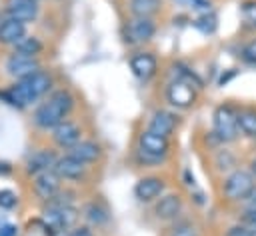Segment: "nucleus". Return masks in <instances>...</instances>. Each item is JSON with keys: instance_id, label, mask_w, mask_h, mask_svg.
Here are the masks:
<instances>
[{"instance_id": "f257e3e1", "label": "nucleus", "mask_w": 256, "mask_h": 236, "mask_svg": "<svg viewBox=\"0 0 256 236\" xmlns=\"http://www.w3.org/2000/svg\"><path fill=\"white\" fill-rule=\"evenodd\" d=\"M74 96L66 88L52 90L44 102H40L32 114V120L42 130H54L74 110Z\"/></svg>"}, {"instance_id": "f03ea898", "label": "nucleus", "mask_w": 256, "mask_h": 236, "mask_svg": "<svg viewBox=\"0 0 256 236\" xmlns=\"http://www.w3.org/2000/svg\"><path fill=\"white\" fill-rule=\"evenodd\" d=\"M212 134L220 144L234 142L240 134L238 130V110L230 104H220L212 114Z\"/></svg>"}, {"instance_id": "7ed1b4c3", "label": "nucleus", "mask_w": 256, "mask_h": 236, "mask_svg": "<svg viewBox=\"0 0 256 236\" xmlns=\"http://www.w3.org/2000/svg\"><path fill=\"white\" fill-rule=\"evenodd\" d=\"M256 180L254 176L248 172V170H242V168H234L232 172H228V176L224 178V184H222V194L226 200L230 202H244L252 188H254Z\"/></svg>"}, {"instance_id": "20e7f679", "label": "nucleus", "mask_w": 256, "mask_h": 236, "mask_svg": "<svg viewBox=\"0 0 256 236\" xmlns=\"http://www.w3.org/2000/svg\"><path fill=\"white\" fill-rule=\"evenodd\" d=\"M166 102L176 110H188L196 102V88L182 80H172L166 86Z\"/></svg>"}, {"instance_id": "39448f33", "label": "nucleus", "mask_w": 256, "mask_h": 236, "mask_svg": "<svg viewBox=\"0 0 256 236\" xmlns=\"http://www.w3.org/2000/svg\"><path fill=\"white\" fill-rule=\"evenodd\" d=\"M4 68H6V72H8L14 80H22V78H28L30 74L38 72L42 66H40V60L34 58V56H26V54H20V52H12V54L6 58Z\"/></svg>"}, {"instance_id": "423d86ee", "label": "nucleus", "mask_w": 256, "mask_h": 236, "mask_svg": "<svg viewBox=\"0 0 256 236\" xmlns=\"http://www.w3.org/2000/svg\"><path fill=\"white\" fill-rule=\"evenodd\" d=\"M156 34V24L152 18H132L124 26V38L130 44H144L150 42Z\"/></svg>"}, {"instance_id": "0eeeda50", "label": "nucleus", "mask_w": 256, "mask_h": 236, "mask_svg": "<svg viewBox=\"0 0 256 236\" xmlns=\"http://www.w3.org/2000/svg\"><path fill=\"white\" fill-rule=\"evenodd\" d=\"M60 182H62L60 176L50 168V170H44V172L32 176V190L42 202H48L50 198H54L60 192Z\"/></svg>"}, {"instance_id": "6e6552de", "label": "nucleus", "mask_w": 256, "mask_h": 236, "mask_svg": "<svg viewBox=\"0 0 256 236\" xmlns=\"http://www.w3.org/2000/svg\"><path fill=\"white\" fill-rule=\"evenodd\" d=\"M38 2L34 0H6L4 2V14L6 18H14L18 22H34L38 18Z\"/></svg>"}, {"instance_id": "1a4fd4ad", "label": "nucleus", "mask_w": 256, "mask_h": 236, "mask_svg": "<svg viewBox=\"0 0 256 236\" xmlns=\"http://www.w3.org/2000/svg\"><path fill=\"white\" fill-rule=\"evenodd\" d=\"M138 148L142 152H148L152 156H160V158H166L168 152H170V140L168 136H162V134H156L152 130H142L138 134Z\"/></svg>"}, {"instance_id": "9d476101", "label": "nucleus", "mask_w": 256, "mask_h": 236, "mask_svg": "<svg viewBox=\"0 0 256 236\" xmlns=\"http://www.w3.org/2000/svg\"><path fill=\"white\" fill-rule=\"evenodd\" d=\"M166 190V182L160 176H144L134 184V196L140 202H154Z\"/></svg>"}, {"instance_id": "9b49d317", "label": "nucleus", "mask_w": 256, "mask_h": 236, "mask_svg": "<svg viewBox=\"0 0 256 236\" xmlns=\"http://www.w3.org/2000/svg\"><path fill=\"white\" fill-rule=\"evenodd\" d=\"M128 64H130L132 74L140 80H150L158 72V60L152 52H136L130 56Z\"/></svg>"}, {"instance_id": "f8f14e48", "label": "nucleus", "mask_w": 256, "mask_h": 236, "mask_svg": "<svg viewBox=\"0 0 256 236\" xmlns=\"http://www.w3.org/2000/svg\"><path fill=\"white\" fill-rule=\"evenodd\" d=\"M52 140L58 148L68 150L82 140V128L72 120H64L52 130Z\"/></svg>"}, {"instance_id": "ddd939ff", "label": "nucleus", "mask_w": 256, "mask_h": 236, "mask_svg": "<svg viewBox=\"0 0 256 236\" xmlns=\"http://www.w3.org/2000/svg\"><path fill=\"white\" fill-rule=\"evenodd\" d=\"M52 170L60 176V180H80L86 174V164L70 156L68 152L64 156H58Z\"/></svg>"}, {"instance_id": "4468645a", "label": "nucleus", "mask_w": 256, "mask_h": 236, "mask_svg": "<svg viewBox=\"0 0 256 236\" xmlns=\"http://www.w3.org/2000/svg\"><path fill=\"white\" fill-rule=\"evenodd\" d=\"M182 206H184V204H182L180 194H174V192L162 194V196L156 200V204H154V214H156L158 220L170 222V220H176V218L180 216Z\"/></svg>"}, {"instance_id": "2eb2a0df", "label": "nucleus", "mask_w": 256, "mask_h": 236, "mask_svg": "<svg viewBox=\"0 0 256 236\" xmlns=\"http://www.w3.org/2000/svg\"><path fill=\"white\" fill-rule=\"evenodd\" d=\"M22 82H24V86L28 88V92L32 94L34 100H40V98H44L46 94H50V92H52V86H54L52 74L46 72V70H42V68H40L38 72L30 74L28 78H22Z\"/></svg>"}, {"instance_id": "dca6fc26", "label": "nucleus", "mask_w": 256, "mask_h": 236, "mask_svg": "<svg viewBox=\"0 0 256 236\" xmlns=\"http://www.w3.org/2000/svg\"><path fill=\"white\" fill-rule=\"evenodd\" d=\"M176 126H178V116L170 110H156L148 122V130L162 136H170L176 130Z\"/></svg>"}, {"instance_id": "f3484780", "label": "nucleus", "mask_w": 256, "mask_h": 236, "mask_svg": "<svg viewBox=\"0 0 256 236\" xmlns=\"http://www.w3.org/2000/svg\"><path fill=\"white\" fill-rule=\"evenodd\" d=\"M56 158H58V156H56L54 150H50V148H40V150L32 152V156L26 160V174L36 176V174H40V172H44V170H50V168L54 166Z\"/></svg>"}, {"instance_id": "a211bd4d", "label": "nucleus", "mask_w": 256, "mask_h": 236, "mask_svg": "<svg viewBox=\"0 0 256 236\" xmlns=\"http://www.w3.org/2000/svg\"><path fill=\"white\" fill-rule=\"evenodd\" d=\"M24 36H26V24L24 22H18L14 18L0 20V44L14 46Z\"/></svg>"}, {"instance_id": "6ab92c4d", "label": "nucleus", "mask_w": 256, "mask_h": 236, "mask_svg": "<svg viewBox=\"0 0 256 236\" xmlns=\"http://www.w3.org/2000/svg\"><path fill=\"white\" fill-rule=\"evenodd\" d=\"M66 152H68L70 156H74L76 160H80V162H84V164H90V162H96V160L100 158L102 148H100V144L94 142V140H80L78 144H74V146L68 148Z\"/></svg>"}, {"instance_id": "aec40b11", "label": "nucleus", "mask_w": 256, "mask_h": 236, "mask_svg": "<svg viewBox=\"0 0 256 236\" xmlns=\"http://www.w3.org/2000/svg\"><path fill=\"white\" fill-rule=\"evenodd\" d=\"M128 10L134 18H152L162 10V0H128Z\"/></svg>"}, {"instance_id": "412c9836", "label": "nucleus", "mask_w": 256, "mask_h": 236, "mask_svg": "<svg viewBox=\"0 0 256 236\" xmlns=\"http://www.w3.org/2000/svg\"><path fill=\"white\" fill-rule=\"evenodd\" d=\"M82 216H84L86 222L92 224V226H102V224H106L108 218H110L108 208H106L102 202H98V200L88 202V204L82 208Z\"/></svg>"}, {"instance_id": "4be33fe9", "label": "nucleus", "mask_w": 256, "mask_h": 236, "mask_svg": "<svg viewBox=\"0 0 256 236\" xmlns=\"http://www.w3.org/2000/svg\"><path fill=\"white\" fill-rule=\"evenodd\" d=\"M42 48H44V44L40 42V38L28 36V34L14 44V52H20V54H26V56H34V58H38Z\"/></svg>"}, {"instance_id": "5701e85b", "label": "nucleus", "mask_w": 256, "mask_h": 236, "mask_svg": "<svg viewBox=\"0 0 256 236\" xmlns=\"http://www.w3.org/2000/svg\"><path fill=\"white\" fill-rule=\"evenodd\" d=\"M172 74H174V80H182V82H186V84H190L194 88H202L200 76L194 70H190L186 64H182V62H174L172 64Z\"/></svg>"}, {"instance_id": "b1692460", "label": "nucleus", "mask_w": 256, "mask_h": 236, "mask_svg": "<svg viewBox=\"0 0 256 236\" xmlns=\"http://www.w3.org/2000/svg\"><path fill=\"white\" fill-rule=\"evenodd\" d=\"M238 130L248 138H256V110L238 112Z\"/></svg>"}, {"instance_id": "393cba45", "label": "nucleus", "mask_w": 256, "mask_h": 236, "mask_svg": "<svg viewBox=\"0 0 256 236\" xmlns=\"http://www.w3.org/2000/svg\"><path fill=\"white\" fill-rule=\"evenodd\" d=\"M192 26L196 28V30H200L202 34H214L216 32V28H218V18H216V14L214 12H204V14H200V16H196L194 20H192Z\"/></svg>"}, {"instance_id": "a878e982", "label": "nucleus", "mask_w": 256, "mask_h": 236, "mask_svg": "<svg viewBox=\"0 0 256 236\" xmlns=\"http://www.w3.org/2000/svg\"><path fill=\"white\" fill-rule=\"evenodd\" d=\"M214 164H216V168L220 172H226V170L232 172L234 166H236V158H234V154L230 150H218L216 156H214Z\"/></svg>"}, {"instance_id": "bb28decb", "label": "nucleus", "mask_w": 256, "mask_h": 236, "mask_svg": "<svg viewBox=\"0 0 256 236\" xmlns=\"http://www.w3.org/2000/svg\"><path fill=\"white\" fill-rule=\"evenodd\" d=\"M240 10H242L244 22L250 24V26H256V0H246V2H242Z\"/></svg>"}, {"instance_id": "cd10ccee", "label": "nucleus", "mask_w": 256, "mask_h": 236, "mask_svg": "<svg viewBox=\"0 0 256 236\" xmlns=\"http://www.w3.org/2000/svg\"><path fill=\"white\" fill-rule=\"evenodd\" d=\"M240 56H242V60H244L246 64L256 66V38H254V40H250V42H246V44L242 46Z\"/></svg>"}, {"instance_id": "c85d7f7f", "label": "nucleus", "mask_w": 256, "mask_h": 236, "mask_svg": "<svg viewBox=\"0 0 256 236\" xmlns=\"http://www.w3.org/2000/svg\"><path fill=\"white\" fill-rule=\"evenodd\" d=\"M170 236H198V230L192 222H178L170 230Z\"/></svg>"}, {"instance_id": "c756f323", "label": "nucleus", "mask_w": 256, "mask_h": 236, "mask_svg": "<svg viewBox=\"0 0 256 236\" xmlns=\"http://www.w3.org/2000/svg\"><path fill=\"white\" fill-rule=\"evenodd\" d=\"M16 204H18V196L12 190L8 188L0 190V210H12Z\"/></svg>"}, {"instance_id": "7c9ffc66", "label": "nucleus", "mask_w": 256, "mask_h": 236, "mask_svg": "<svg viewBox=\"0 0 256 236\" xmlns=\"http://www.w3.org/2000/svg\"><path fill=\"white\" fill-rule=\"evenodd\" d=\"M166 158H160V156H152L148 152H142L140 148L136 150V162L142 164V166H156V164H162Z\"/></svg>"}, {"instance_id": "2f4dec72", "label": "nucleus", "mask_w": 256, "mask_h": 236, "mask_svg": "<svg viewBox=\"0 0 256 236\" xmlns=\"http://www.w3.org/2000/svg\"><path fill=\"white\" fill-rule=\"evenodd\" d=\"M240 222L250 226V228H256V206H248L242 210L240 214Z\"/></svg>"}, {"instance_id": "473e14b6", "label": "nucleus", "mask_w": 256, "mask_h": 236, "mask_svg": "<svg viewBox=\"0 0 256 236\" xmlns=\"http://www.w3.org/2000/svg\"><path fill=\"white\" fill-rule=\"evenodd\" d=\"M226 236H252V228L240 222L238 226H232V228H228Z\"/></svg>"}, {"instance_id": "72a5a7b5", "label": "nucleus", "mask_w": 256, "mask_h": 236, "mask_svg": "<svg viewBox=\"0 0 256 236\" xmlns=\"http://www.w3.org/2000/svg\"><path fill=\"white\" fill-rule=\"evenodd\" d=\"M66 234H68V236H94V232H92V228H90L88 224H76V226L70 228Z\"/></svg>"}, {"instance_id": "f704fd0d", "label": "nucleus", "mask_w": 256, "mask_h": 236, "mask_svg": "<svg viewBox=\"0 0 256 236\" xmlns=\"http://www.w3.org/2000/svg\"><path fill=\"white\" fill-rule=\"evenodd\" d=\"M194 10H200V14L204 12H212V2L210 0H190Z\"/></svg>"}, {"instance_id": "c9c22d12", "label": "nucleus", "mask_w": 256, "mask_h": 236, "mask_svg": "<svg viewBox=\"0 0 256 236\" xmlns=\"http://www.w3.org/2000/svg\"><path fill=\"white\" fill-rule=\"evenodd\" d=\"M0 236H18V226L16 224H0Z\"/></svg>"}, {"instance_id": "e433bc0d", "label": "nucleus", "mask_w": 256, "mask_h": 236, "mask_svg": "<svg viewBox=\"0 0 256 236\" xmlns=\"http://www.w3.org/2000/svg\"><path fill=\"white\" fill-rule=\"evenodd\" d=\"M10 174H12V166H10V162L0 160V176H10Z\"/></svg>"}, {"instance_id": "4c0bfd02", "label": "nucleus", "mask_w": 256, "mask_h": 236, "mask_svg": "<svg viewBox=\"0 0 256 236\" xmlns=\"http://www.w3.org/2000/svg\"><path fill=\"white\" fill-rule=\"evenodd\" d=\"M246 202H248L250 206H256V184H254V188H252V192H250V196L246 198Z\"/></svg>"}, {"instance_id": "58836bf2", "label": "nucleus", "mask_w": 256, "mask_h": 236, "mask_svg": "<svg viewBox=\"0 0 256 236\" xmlns=\"http://www.w3.org/2000/svg\"><path fill=\"white\" fill-rule=\"evenodd\" d=\"M248 172L254 176V180H256V156L250 160V166H248Z\"/></svg>"}, {"instance_id": "ea45409f", "label": "nucleus", "mask_w": 256, "mask_h": 236, "mask_svg": "<svg viewBox=\"0 0 256 236\" xmlns=\"http://www.w3.org/2000/svg\"><path fill=\"white\" fill-rule=\"evenodd\" d=\"M252 236H256V228H252Z\"/></svg>"}, {"instance_id": "a19ab883", "label": "nucleus", "mask_w": 256, "mask_h": 236, "mask_svg": "<svg viewBox=\"0 0 256 236\" xmlns=\"http://www.w3.org/2000/svg\"><path fill=\"white\" fill-rule=\"evenodd\" d=\"M34 2H40V0H34Z\"/></svg>"}]
</instances>
